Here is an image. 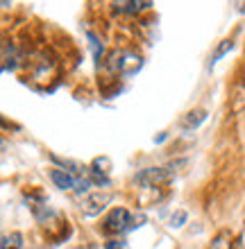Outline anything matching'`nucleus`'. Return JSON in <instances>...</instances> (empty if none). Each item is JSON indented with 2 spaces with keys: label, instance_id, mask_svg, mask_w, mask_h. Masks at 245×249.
<instances>
[{
  "label": "nucleus",
  "instance_id": "obj_3",
  "mask_svg": "<svg viewBox=\"0 0 245 249\" xmlns=\"http://www.w3.org/2000/svg\"><path fill=\"white\" fill-rule=\"evenodd\" d=\"M172 179V170L168 168H146L141 170L136 177H134V184L143 186V188H157V186H164Z\"/></svg>",
  "mask_w": 245,
  "mask_h": 249
},
{
  "label": "nucleus",
  "instance_id": "obj_10",
  "mask_svg": "<svg viewBox=\"0 0 245 249\" xmlns=\"http://www.w3.org/2000/svg\"><path fill=\"white\" fill-rule=\"evenodd\" d=\"M232 48H234V43H232V41H223V43H220V46L216 48V53L211 54V66L216 64V61H218L220 57H223V54L227 53V50H232Z\"/></svg>",
  "mask_w": 245,
  "mask_h": 249
},
{
  "label": "nucleus",
  "instance_id": "obj_1",
  "mask_svg": "<svg viewBox=\"0 0 245 249\" xmlns=\"http://www.w3.org/2000/svg\"><path fill=\"white\" fill-rule=\"evenodd\" d=\"M146 222V217L143 215H132L127 209H113L109 215L105 217V224H102V229L107 233H116V236H123L127 231L136 229L141 224Z\"/></svg>",
  "mask_w": 245,
  "mask_h": 249
},
{
  "label": "nucleus",
  "instance_id": "obj_11",
  "mask_svg": "<svg viewBox=\"0 0 245 249\" xmlns=\"http://www.w3.org/2000/svg\"><path fill=\"white\" fill-rule=\"evenodd\" d=\"M105 249H130V243L125 238H113V240H107Z\"/></svg>",
  "mask_w": 245,
  "mask_h": 249
},
{
  "label": "nucleus",
  "instance_id": "obj_6",
  "mask_svg": "<svg viewBox=\"0 0 245 249\" xmlns=\"http://www.w3.org/2000/svg\"><path fill=\"white\" fill-rule=\"evenodd\" d=\"M207 120V111L205 109H195V111H191V113H186L184 116V120H182V127H184V131H188V129H195L200 123H205Z\"/></svg>",
  "mask_w": 245,
  "mask_h": 249
},
{
  "label": "nucleus",
  "instance_id": "obj_12",
  "mask_svg": "<svg viewBox=\"0 0 245 249\" xmlns=\"http://www.w3.org/2000/svg\"><path fill=\"white\" fill-rule=\"evenodd\" d=\"M184 220H186V213H184V211H179L177 215H172L170 227H172V229H177V227H182V222H184Z\"/></svg>",
  "mask_w": 245,
  "mask_h": 249
},
{
  "label": "nucleus",
  "instance_id": "obj_8",
  "mask_svg": "<svg viewBox=\"0 0 245 249\" xmlns=\"http://www.w3.org/2000/svg\"><path fill=\"white\" fill-rule=\"evenodd\" d=\"M0 249H23V236H20L19 231H14L12 236H2Z\"/></svg>",
  "mask_w": 245,
  "mask_h": 249
},
{
  "label": "nucleus",
  "instance_id": "obj_5",
  "mask_svg": "<svg viewBox=\"0 0 245 249\" xmlns=\"http://www.w3.org/2000/svg\"><path fill=\"white\" fill-rule=\"evenodd\" d=\"M50 179L59 190H75L77 184H80V177H75V175H71L68 170H61V168H53Z\"/></svg>",
  "mask_w": 245,
  "mask_h": 249
},
{
  "label": "nucleus",
  "instance_id": "obj_7",
  "mask_svg": "<svg viewBox=\"0 0 245 249\" xmlns=\"http://www.w3.org/2000/svg\"><path fill=\"white\" fill-rule=\"evenodd\" d=\"M113 7H116L120 14H139L141 9L152 7V2H139V0H130V2H113Z\"/></svg>",
  "mask_w": 245,
  "mask_h": 249
},
{
  "label": "nucleus",
  "instance_id": "obj_4",
  "mask_svg": "<svg viewBox=\"0 0 245 249\" xmlns=\"http://www.w3.org/2000/svg\"><path fill=\"white\" fill-rule=\"evenodd\" d=\"M109 202H112V195H109V193H93V195L84 197V202H82L80 209L86 217H93V215H98V213H102Z\"/></svg>",
  "mask_w": 245,
  "mask_h": 249
},
{
  "label": "nucleus",
  "instance_id": "obj_2",
  "mask_svg": "<svg viewBox=\"0 0 245 249\" xmlns=\"http://www.w3.org/2000/svg\"><path fill=\"white\" fill-rule=\"evenodd\" d=\"M143 66V59L139 54L134 53H127V50H116L112 54V59L107 64V68L113 72H120V75H134Z\"/></svg>",
  "mask_w": 245,
  "mask_h": 249
},
{
  "label": "nucleus",
  "instance_id": "obj_9",
  "mask_svg": "<svg viewBox=\"0 0 245 249\" xmlns=\"http://www.w3.org/2000/svg\"><path fill=\"white\" fill-rule=\"evenodd\" d=\"M211 249H232V233L229 231H220L218 236L213 238Z\"/></svg>",
  "mask_w": 245,
  "mask_h": 249
}]
</instances>
